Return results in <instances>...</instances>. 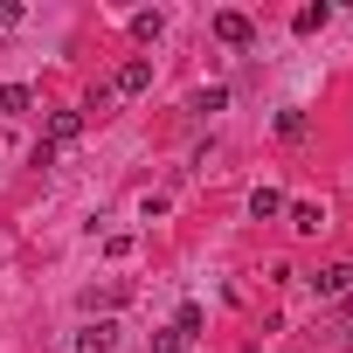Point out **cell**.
Wrapping results in <instances>:
<instances>
[{
  "mask_svg": "<svg viewBox=\"0 0 353 353\" xmlns=\"http://www.w3.org/2000/svg\"><path fill=\"white\" fill-rule=\"evenodd\" d=\"M208 28H215V42H222V49H250V42H256V21H250L243 8H222Z\"/></svg>",
  "mask_w": 353,
  "mask_h": 353,
  "instance_id": "6da1fadb",
  "label": "cell"
},
{
  "mask_svg": "<svg viewBox=\"0 0 353 353\" xmlns=\"http://www.w3.org/2000/svg\"><path fill=\"white\" fill-rule=\"evenodd\" d=\"M139 90H152V56H125L111 77V97H139Z\"/></svg>",
  "mask_w": 353,
  "mask_h": 353,
  "instance_id": "7a4b0ae2",
  "label": "cell"
},
{
  "mask_svg": "<svg viewBox=\"0 0 353 353\" xmlns=\"http://www.w3.org/2000/svg\"><path fill=\"white\" fill-rule=\"evenodd\" d=\"M284 222H291V236H319L325 229V208L319 201H284Z\"/></svg>",
  "mask_w": 353,
  "mask_h": 353,
  "instance_id": "3957f363",
  "label": "cell"
},
{
  "mask_svg": "<svg viewBox=\"0 0 353 353\" xmlns=\"http://www.w3.org/2000/svg\"><path fill=\"white\" fill-rule=\"evenodd\" d=\"M312 291H319V298H353V263H325V270L312 277Z\"/></svg>",
  "mask_w": 353,
  "mask_h": 353,
  "instance_id": "277c9868",
  "label": "cell"
},
{
  "mask_svg": "<svg viewBox=\"0 0 353 353\" xmlns=\"http://www.w3.org/2000/svg\"><path fill=\"white\" fill-rule=\"evenodd\" d=\"M77 353H118V325H111V319H90V325L77 332Z\"/></svg>",
  "mask_w": 353,
  "mask_h": 353,
  "instance_id": "5b68a950",
  "label": "cell"
},
{
  "mask_svg": "<svg viewBox=\"0 0 353 353\" xmlns=\"http://www.w3.org/2000/svg\"><path fill=\"white\" fill-rule=\"evenodd\" d=\"M83 125H90L83 111H56V118H49V145H70V139H83Z\"/></svg>",
  "mask_w": 353,
  "mask_h": 353,
  "instance_id": "8992f818",
  "label": "cell"
},
{
  "mask_svg": "<svg viewBox=\"0 0 353 353\" xmlns=\"http://www.w3.org/2000/svg\"><path fill=\"white\" fill-rule=\"evenodd\" d=\"M28 104H35V90H28V83H0V118H21Z\"/></svg>",
  "mask_w": 353,
  "mask_h": 353,
  "instance_id": "52a82bcc",
  "label": "cell"
},
{
  "mask_svg": "<svg viewBox=\"0 0 353 353\" xmlns=\"http://www.w3.org/2000/svg\"><path fill=\"white\" fill-rule=\"evenodd\" d=\"M325 21H332V8H325V0H312V8H298V14H291V28H298V35H319Z\"/></svg>",
  "mask_w": 353,
  "mask_h": 353,
  "instance_id": "ba28073f",
  "label": "cell"
},
{
  "mask_svg": "<svg viewBox=\"0 0 353 353\" xmlns=\"http://www.w3.org/2000/svg\"><path fill=\"white\" fill-rule=\"evenodd\" d=\"M159 35H166V14H159V8L132 14V42H159Z\"/></svg>",
  "mask_w": 353,
  "mask_h": 353,
  "instance_id": "9c48e42d",
  "label": "cell"
},
{
  "mask_svg": "<svg viewBox=\"0 0 353 353\" xmlns=\"http://www.w3.org/2000/svg\"><path fill=\"white\" fill-rule=\"evenodd\" d=\"M222 104H229V90H222V83H208V90H194V97H188V111H194V118H215Z\"/></svg>",
  "mask_w": 353,
  "mask_h": 353,
  "instance_id": "30bf717a",
  "label": "cell"
},
{
  "mask_svg": "<svg viewBox=\"0 0 353 353\" xmlns=\"http://www.w3.org/2000/svg\"><path fill=\"white\" fill-rule=\"evenodd\" d=\"M250 215H256V222H277V215H284V194H277V188H256V194H250Z\"/></svg>",
  "mask_w": 353,
  "mask_h": 353,
  "instance_id": "8fae6325",
  "label": "cell"
},
{
  "mask_svg": "<svg viewBox=\"0 0 353 353\" xmlns=\"http://www.w3.org/2000/svg\"><path fill=\"white\" fill-rule=\"evenodd\" d=\"M201 325H208V312H201V305H194V298H188V305H181V312H173V332H181V339H194V332H201Z\"/></svg>",
  "mask_w": 353,
  "mask_h": 353,
  "instance_id": "7c38bea8",
  "label": "cell"
},
{
  "mask_svg": "<svg viewBox=\"0 0 353 353\" xmlns=\"http://www.w3.org/2000/svg\"><path fill=\"white\" fill-rule=\"evenodd\" d=\"M277 139L298 145V139H305V111H277Z\"/></svg>",
  "mask_w": 353,
  "mask_h": 353,
  "instance_id": "4fadbf2b",
  "label": "cell"
},
{
  "mask_svg": "<svg viewBox=\"0 0 353 353\" xmlns=\"http://www.w3.org/2000/svg\"><path fill=\"white\" fill-rule=\"evenodd\" d=\"M152 353H188V339L181 332H152Z\"/></svg>",
  "mask_w": 353,
  "mask_h": 353,
  "instance_id": "5bb4252c",
  "label": "cell"
},
{
  "mask_svg": "<svg viewBox=\"0 0 353 353\" xmlns=\"http://www.w3.org/2000/svg\"><path fill=\"white\" fill-rule=\"evenodd\" d=\"M0 21H21V8H8V0H0Z\"/></svg>",
  "mask_w": 353,
  "mask_h": 353,
  "instance_id": "9a60e30c",
  "label": "cell"
},
{
  "mask_svg": "<svg viewBox=\"0 0 353 353\" xmlns=\"http://www.w3.org/2000/svg\"><path fill=\"white\" fill-rule=\"evenodd\" d=\"M346 353H353V325H346Z\"/></svg>",
  "mask_w": 353,
  "mask_h": 353,
  "instance_id": "2e32d148",
  "label": "cell"
}]
</instances>
